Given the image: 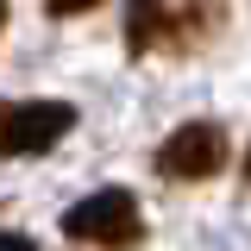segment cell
<instances>
[{
	"mask_svg": "<svg viewBox=\"0 0 251 251\" xmlns=\"http://www.w3.org/2000/svg\"><path fill=\"white\" fill-rule=\"evenodd\" d=\"M63 239L94 245V251H132L145 239V214H138L132 188H94L63 214Z\"/></svg>",
	"mask_w": 251,
	"mask_h": 251,
	"instance_id": "cell-1",
	"label": "cell"
},
{
	"mask_svg": "<svg viewBox=\"0 0 251 251\" xmlns=\"http://www.w3.org/2000/svg\"><path fill=\"white\" fill-rule=\"evenodd\" d=\"M226 157H232V145L214 120H188L157 145V176L163 182H207L226 170Z\"/></svg>",
	"mask_w": 251,
	"mask_h": 251,
	"instance_id": "cell-2",
	"label": "cell"
},
{
	"mask_svg": "<svg viewBox=\"0 0 251 251\" xmlns=\"http://www.w3.org/2000/svg\"><path fill=\"white\" fill-rule=\"evenodd\" d=\"M69 126H75L69 100H0V163L50 151L57 138H69Z\"/></svg>",
	"mask_w": 251,
	"mask_h": 251,
	"instance_id": "cell-3",
	"label": "cell"
},
{
	"mask_svg": "<svg viewBox=\"0 0 251 251\" xmlns=\"http://www.w3.org/2000/svg\"><path fill=\"white\" fill-rule=\"evenodd\" d=\"M57 19H75V13H88V6H100V0H44Z\"/></svg>",
	"mask_w": 251,
	"mask_h": 251,
	"instance_id": "cell-4",
	"label": "cell"
},
{
	"mask_svg": "<svg viewBox=\"0 0 251 251\" xmlns=\"http://www.w3.org/2000/svg\"><path fill=\"white\" fill-rule=\"evenodd\" d=\"M0 251H38L31 239H19V232H0Z\"/></svg>",
	"mask_w": 251,
	"mask_h": 251,
	"instance_id": "cell-5",
	"label": "cell"
},
{
	"mask_svg": "<svg viewBox=\"0 0 251 251\" xmlns=\"http://www.w3.org/2000/svg\"><path fill=\"white\" fill-rule=\"evenodd\" d=\"M0 31H6V0H0Z\"/></svg>",
	"mask_w": 251,
	"mask_h": 251,
	"instance_id": "cell-6",
	"label": "cell"
},
{
	"mask_svg": "<svg viewBox=\"0 0 251 251\" xmlns=\"http://www.w3.org/2000/svg\"><path fill=\"white\" fill-rule=\"evenodd\" d=\"M245 182H251V151H245Z\"/></svg>",
	"mask_w": 251,
	"mask_h": 251,
	"instance_id": "cell-7",
	"label": "cell"
}]
</instances>
